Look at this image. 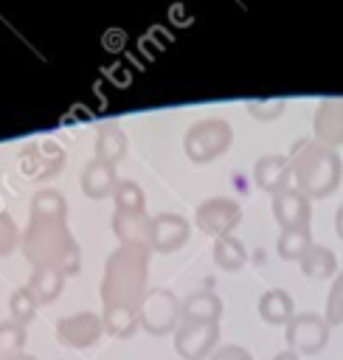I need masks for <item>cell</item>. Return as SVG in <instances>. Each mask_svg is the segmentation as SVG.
Instances as JSON below:
<instances>
[{
	"label": "cell",
	"instance_id": "6da1fadb",
	"mask_svg": "<svg viewBox=\"0 0 343 360\" xmlns=\"http://www.w3.org/2000/svg\"><path fill=\"white\" fill-rule=\"evenodd\" d=\"M22 245L37 270H56L62 276L79 273V245L67 233L65 217H34Z\"/></svg>",
	"mask_w": 343,
	"mask_h": 360
},
{
	"label": "cell",
	"instance_id": "7a4b0ae2",
	"mask_svg": "<svg viewBox=\"0 0 343 360\" xmlns=\"http://www.w3.org/2000/svg\"><path fill=\"white\" fill-rule=\"evenodd\" d=\"M290 172L295 188L306 200L329 197L343 177L340 155L329 146H321L318 141H298L290 155Z\"/></svg>",
	"mask_w": 343,
	"mask_h": 360
},
{
	"label": "cell",
	"instance_id": "3957f363",
	"mask_svg": "<svg viewBox=\"0 0 343 360\" xmlns=\"http://www.w3.org/2000/svg\"><path fill=\"white\" fill-rule=\"evenodd\" d=\"M149 250L141 245H121L110 259L101 281V298L104 307L124 304V307H141L146 295V267H149Z\"/></svg>",
	"mask_w": 343,
	"mask_h": 360
},
{
	"label": "cell",
	"instance_id": "277c9868",
	"mask_svg": "<svg viewBox=\"0 0 343 360\" xmlns=\"http://www.w3.org/2000/svg\"><path fill=\"white\" fill-rule=\"evenodd\" d=\"M231 143H233V127L225 118H202L191 124L183 138V149L191 163H211L219 155H225Z\"/></svg>",
	"mask_w": 343,
	"mask_h": 360
},
{
	"label": "cell",
	"instance_id": "5b68a950",
	"mask_svg": "<svg viewBox=\"0 0 343 360\" xmlns=\"http://www.w3.org/2000/svg\"><path fill=\"white\" fill-rule=\"evenodd\" d=\"M183 318V301L172 290H146L141 307H138V321L149 335H169L180 326Z\"/></svg>",
	"mask_w": 343,
	"mask_h": 360
},
{
	"label": "cell",
	"instance_id": "8992f818",
	"mask_svg": "<svg viewBox=\"0 0 343 360\" xmlns=\"http://www.w3.org/2000/svg\"><path fill=\"white\" fill-rule=\"evenodd\" d=\"M284 340L295 354H318L329 343V323L318 312H298L284 326Z\"/></svg>",
	"mask_w": 343,
	"mask_h": 360
},
{
	"label": "cell",
	"instance_id": "52a82bcc",
	"mask_svg": "<svg viewBox=\"0 0 343 360\" xmlns=\"http://www.w3.org/2000/svg\"><path fill=\"white\" fill-rule=\"evenodd\" d=\"M242 219V205L233 197H211L197 205L194 222L202 233H211L214 239L233 233V228Z\"/></svg>",
	"mask_w": 343,
	"mask_h": 360
},
{
	"label": "cell",
	"instance_id": "ba28073f",
	"mask_svg": "<svg viewBox=\"0 0 343 360\" xmlns=\"http://www.w3.org/2000/svg\"><path fill=\"white\" fill-rule=\"evenodd\" d=\"M219 340V323H197V321H180L174 329V352L183 360H205Z\"/></svg>",
	"mask_w": 343,
	"mask_h": 360
},
{
	"label": "cell",
	"instance_id": "9c48e42d",
	"mask_svg": "<svg viewBox=\"0 0 343 360\" xmlns=\"http://www.w3.org/2000/svg\"><path fill=\"white\" fill-rule=\"evenodd\" d=\"M312 141L321 146H340L343 143V98H323L312 115Z\"/></svg>",
	"mask_w": 343,
	"mask_h": 360
},
{
	"label": "cell",
	"instance_id": "30bf717a",
	"mask_svg": "<svg viewBox=\"0 0 343 360\" xmlns=\"http://www.w3.org/2000/svg\"><path fill=\"white\" fill-rule=\"evenodd\" d=\"M188 236H191V225L186 222V217H180V214H157V217H152V236H149L152 250L174 253L188 242Z\"/></svg>",
	"mask_w": 343,
	"mask_h": 360
},
{
	"label": "cell",
	"instance_id": "8fae6325",
	"mask_svg": "<svg viewBox=\"0 0 343 360\" xmlns=\"http://www.w3.org/2000/svg\"><path fill=\"white\" fill-rule=\"evenodd\" d=\"M273 217L281 225V231L287 228H309V217H312V205L309 200L295 188H284L273 197Z\"/></svg>",
	"mask_w": 343,
	"mask_h": 360
},
{
	"label": "cell",
	"instance_id": "7c38bea8",
	"mask_svg": "<svg viewBox=\"0 0 343 360\" xmlns=\"http://www.w3.org/2000/svg\"><path fill=\"white\" fill-rule=\"evenodd\" d=\"M101 329H104V323H101V318L93 315V312L67 315V318H62V321L56 323L59 340H62L65 346H76V349H84V346L96 343L98 335H101Z\"/></svg>",
	"mask_w": 343,
	"mask_h": 360
},
{
	"label": "cell",
	"instance_id": "4fadbf2b",
	"mask_svg": "<svg viewBox=\"0 0 343 360\" xmlns=\"http://www.w3.org/2000/svg\"><path fill=\"white\" fill-rule=\"evenodd\" d=\"M253 180L270 197H276L278 191L290 188V180H292L290 158H284V155H261L256 160V166H253Z\"/></svg>",
	"mask_w": 343,
	"mask_h": 360
},
{
	"label": "cell",
	"instance_id": "5bb4252c",
	"mask_svg": "<svg viewBox=\"0 0 343 360\" xmlns=\"http://www.w3.org/2000/svg\"><path fill=\"white\" fill-rule=\"evenodd\" d=\"M118 186V177H115V166L107 163V160H90L87 169L82 172V191L90 197V200H104L107 194H112Z\"/></svg>",
	"mask_w": 343,
	"mask_h": 360
},
{
	"label": "cell",
	"instance_id": "9a60e30c",
	"mask_svg": "<svg viewBox=\"0 0 343 360\" xmlns=\"http://www.w3.org/2000/svg\"><path fill=\"white\" fill-rule=\"evenodd\" d=\"M112 231L121 239V245H141V248H152L149 236H152V217L143 214H121L115 211L112 217Z\"/></svg>",
	"mask_w": 343,
	"mask_h": 360
},
{
	"label": "cell",
	"instance_id": "2e32d148",
	"mask_svg": "<svg viewBox=\"0 0 343 360\" xmlns=\"http://www.w3.org/2000/svg\"><path fill=\"white\" fill-rule=\"evenodd\" d=\"M259 315L270 326H287L292 321V315H295V304H292V298H290L287 290H278L276 287V290H267L259 298Z\"/></svg>",
	"mask_w": 343,
	"mask_h": 360
},
{
	"label": "cell",
	"instance_id": "e0dca14e",
	"mask_svg": "<svg viewBox=\"0 0 343 360\" xmlns=\"http://www.w3.org/2000/svg\"><path fill=\"white\" fill-rule=\"evenodd\" d=\"M219 315H222V298L214 295V292H208V290H200V292H191L183 301V318L180 321L219 323Z\"/></svg>",
	"mask_w": 343,
	"mask_h": 360
},
{
	"label": "cell",
	"instance_id": "ac0fdd59",
	"mask_svg": "<svg viewBox=\"0 0 343 360\" xmlns=\"http://www.w3.org/2000/svg\"><path fill=\"white\" fill-rule=\"evenodd\" d=\"M301 270H304V276H309V278H329V276H335V270H337V256L326 248V245H309V250L301 256Z\"/></svg>",
	"mask_w": 343,
	"mask_h": 360
},
{
	"label": "cell",
	"instance_id": "d6986e66",
	"mask_svg": "<svg viewBox=\"0 0 343 360\" xmlns=\"http://www.w3.org/2000/svg\"><path fill=\"white\" fill-rule=\"evenodd\" d=\"M214 262H216V267H222L228 273L242 270L245 262H247V250H245L242 239H236L233 233L214 239Z\"/></svg>",
	"mask_w": 343,
	"mask_h": 360
},
{
	"label": "cell",
	"instance_id": "ffe728a7",
	"mask_svg": "<svg viewBox=\"0 0 343 360\" xmlns=\"http://www.w3.org/2000/svg\"><path fill=\"white\" fill-rule=\"evenodd\" d=\"M124 152H127V135L121 132V127L104 124L96 135V158L115 166V160H121Z\"/></svg>",
	"mask_w": 343,
	"mask_h": 360
},
{
	"label": "cell",
	"instance_id": "44dd1931",
	"mask_svg": "<svg viewBox=\"0 0 343 360\" xmlns=\"http://www.w3.org/2000/svg\"><path fill=\"white\" fill-rule=\"evenodd\" d=\"M138 309L135 307H124V304H112L104 307V329L112 338H129L138 329Z\"/></svg>",
	"mask_w": 343,
	"mask_h": 360
},
{
	"label": "cell",
	"instance_id": "7402d4cb",
	"mask_svg": "<svg viewBox=\"0 0 343 360\" xmlns=\"http://www.w3.org/2000/svg\"><path fill=\"white\" fill-rule=\"evenodd\" d=\"M309 245H312L309 228H287V231H281L276 250L284 262H301V256L309 250Z\"/></svg>",
	"mask_w": 343,
	"mask_h": 360
},
{
	"label": "cell",
	"instance_id": "603a6c76",
	"mask_svg": "<svg viewBox=\"0 0 343 360\" xmlns=\"http://www.w3.org/2000/svg\"><path fill=\"white\" fill-rule=\"evenodd\" d=\"M112 197H115V211H121V214H143V208H146L143 188L135 180H121L115 186Z\"/></svg>",
	"mask_w": 343,
	"mask_h": 360
},
{
	"label": "cell",
	"instance_id": "cb8c5ba5",
	"mask_svg": "<svg viewBox=\"0 0 343 360\" xmlns=\"http://www.w3.org/2000/svg\"><path fill=\"white\" fill-rule=\"evenodd\" d=\"M62 290V273L56 270H37L31 284H28V292L37 304H51Z\"/></svg>",
	"mask_w": 343,
	"mask_h": 360
},
{
	"label": "cell",
	"instance_id": "d4e9b609",
	"mask_svg": "<svg viewBox=\"0 0 343 360\" xmlns=\"http://www.w3.org/2000/svg\"><path fill=\"white\" fill-rule=\"evenodd\" d=\"M22 326L8 321V323H0V360H17L22 354Z\"/></svg>",
	"mask_w": 343,
	"mask_h": 360
},
{
	"label": "cell",
	"instance_id": "484cf974",
	"mask_svg": "<svg viewBox=\"0 0 343 360\" xmlns=\"http://www.w3.org/2000/svg\"><path fill=\"white\" fill-rule=\"evenodd\" d=\"M8 307H11V318H14V323L25 326V323H31V321H34V309H37V301L31 298L28 287L17 290V292L11 295V301H8Z\"/></svg>",
	"mask_w": 343,
	"mask_h": 360
},
{
	"label": "cell",
	"instance_id": "4316f807",
	"mask_svg": "<svg viewBox=\"0 0 343 360\" xmlns=\"http://www.w3.org/2000/svg\"><path fill=\"white\" fill-rule=\"evenodd\" d=\"M326 323L329 326H340L343 323V273L335 278L332 290H329V301H326Z\"/></svg>",
	"mask_w": 343,
	"mask_h": 360
},
{
	"label": "cell",
	"instance_id": "83f0119b",
	"mask_svg": "<svg viewBox=\"0 0 343 360\" xmlns=\"http://www.w3.org/2000/svg\"><path fill=\"white\" fill-rule=\"evenodd\" d=\"M247 112L259 121H273L284 112V101L281 98H270V101H247Z\"/></svg>",
	"mask_w": 343,
	"mask_h": 360
},
{
	"label": "cell",
	"instance_id": "f1b7e54d",
	"mask_svg": "<svg viewBox=\"0 0 343 360\" xmlns=\"http://www.w3.org/2000/svg\"><path fill=\"white\" fill-rule=\"evenodd\" d=\"M17 242V228H14V219L8 214H0V256L3 253H11Z\"/></svg>",
	"mask_w": 343,
	"mask_h": 360
},
{
	"label": "cell",
	"instance_id": "f546056e",
	"mask_svg": "<svg viewBox=\"0 0 343 360\" xmlns=\"http://www.w3.org/2000/svg\"><path fill=\"white\" fill-rule=\"evenodd\" d=\"M208 360H253V354L245 349V346H222V349H216Z\"/></svg>",
	"mask_w": 343,
	"mask_h": 360
},
{
	"label": "cell",
	"instance_id": "4dcf8cb0",
	"mask_svg": "<svg viewBox=\"0 0 343 360\" xmlns=\"http://www.w3.org/2000/svg\"><path fill=\"white\" fill-rule=\"evenodd\" d=\"M335 233L343 239V205L337 208V214H335Z\"/></svg>",
	"mask_w": 343,
	"mask_h": 360
},
{
	"label": "cell",
	"instance_id": "1f68e13d",
	"mask_svg": "<svg viewBox=\"0 0 343 360\" xmlns=\"http://www.w3.org/2000/svg\"><path fill=\"white\" fill-rule=\"evenodd\" d=\"M273 360H298V354H295V352H290V349H287V352H278V354H276V357H273Z\"/></svg>",
	"mask_w": 343,
	"mask_h": 360
},
{
	"label": "cell",
	"instance_id": "d6a6232c",
	"mask_svg": "<svg viewBox=\"0 0 343 360\" xmlns=\"http://www.w3.org/2000/svg\"><path fill=\"white\" fill-rule=\"evenodd\" d=\"M17 360H37V357H31V354H20Z\"/></svg>",
	"mask_w": 343,
	"mask_h": 360
}]
</instances>
